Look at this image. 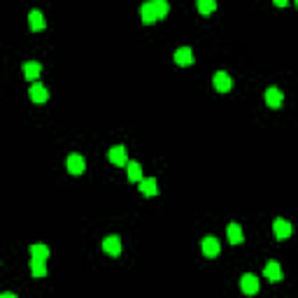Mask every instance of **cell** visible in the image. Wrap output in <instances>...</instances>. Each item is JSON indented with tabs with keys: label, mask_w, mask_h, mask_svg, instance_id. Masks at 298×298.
Here are the masks:
<instances>
[{
	"label": "cell",
	"mask_w": 298,
	"mask_h": 298,
	"mask_svg": "<svg viewBox=\"0 0 298 298\" xmlns=\"http://www.w3.org/2000/svg\"><path fill=\"white\" fill-rule=\"evenodd\" d=\"M28 26H31V31H33V33H40V31H44L47 21H44L42 12H40V10H33V12H31V14H28Z\"/></svg>",
	"instance_id": "cell-10"
},
{
	"label": "cell",
	"mask_w": 298,
	"mask_h": 298,
	"mask_svg": "<svg viewBox=\"0 0 298 298\" xmlns=\"http://www.w3.org/2000/svg\"><path fill=\"white\" fill-rule=\"evenodd\" d=\"M28 94H31V100H33V103H47V100H49V91H47L40 82H33V86H31Z\"/></svg>",
	"instance_id": "cell-11"
},
{
	"label": "cell",
	"mask_w": 298,
	"mask_h": 298,
	"mask_svg": "<svg viewBox=\"0 0 298 298\" xmlns=\"http://www.w3.org/2000/svg\"><path fill=\"white\" fill-rule=\"evenodd\" d=\"M152 7H154V12H156V17L159 19H166L168 12H170V7H168L166 0H152Z\"/></svg>",
	"instance_id": "cell-20"
},
{
	"label": "cell",
	"mask_w": 298,
	"mask_h": 298,
	"mask_svg": "<svg viewBox=\"0 0 298 298\" xmlns=\"http://www.w3.org/2000/svg\"><path fill=\"white\" fill-rule=\"evenodd\" d=\"M84 168H86L84 156H79V154H70V156H68V172H70V175H82Z\"/></svg>",
	"instance_id": "cell-7"
},
{
	"label": "cell",
	"mask_w": 298,
	"mask_h": 298,
	"mask_svg": "<svg viewBox=\"0 0 298 298\" xmlns=\"http://www.w3.org/2000/svg\"><path fill=\"white\" fill-rule=\"evenodd\" d=\"M140 17H142V23H156L159 21V17H156V12L154 7H152V3H144L142 7H140Z\"/></svg>",
	"instance_id": "cell-14"
},
{
	"label": "cell",
	"mask_w": 298,
	"mask_h": 298,
	"mask_svg": "<svg viewBox=\"0 0 298 298\" xmlns=\"http://www.w3.org/2000/svg\"><path fill=\"white\" fill-rule=\"evenodd\" d=\"M107 159L114 163V166H128V154H126V147H122V144H116V147L110 149V154H107Z\"/></svg>",
	"instance_id": "cell-6"
},
{
	"label": "cell",
	"mask_w": 298,
	"mask_h": 298,
	"mask_svg": "<svg viewBox=\"0 0 298 298\" xmlns=\"http://www.w3.org/2000/svg\"><path fill=\"white\" fill-rule=\"evenodd\" d=\"M40 72H42V66H40L38 61L23 63V77H26V79H31V82H38Z\"/></svg>",
	"instance_id": "cell-13"
},
{
	"label": "cell",
	"mask_w": 298,
	"mask_h": 298,
	"mask_svg": "<svg viewBox=\"0 0 298 298\" xmlns=\"http://www.w3.org/2000/svg\"><path fill=\"white\" fill-rule=\"evenodd\" d=\"M273 3H275L277 7H287L289 5V0H273Z\"/></svg>",
	"instance_id": "cell-22"
},
{
	"label": "cell",
	"mask_w": 298,
	"mask_h": 298,
	"mask_svg": "<svg viewBox=\"0 0 298 298\" xmlns=\"http://www.w3.org/2000/svg\"><path fill=\"white\" fill-rule=\"evenodd\" d=\"M240 289H243V293H247V296H254V293L259 291V277L252 275V273L243 275L240 277Z\"/></svg>",
	"instance_id": "cell-3"
},
{
	"label": "cell",
	"mask_w": 298,
	"mask_h": 298,
	"mask_svg": "<svg viewBox=\"0 0 298 298\" xmlns=\"http://www.w3.org/2000/svg\"><path fill=\"white\" fill-rule=\"evenodd\" d=\"M293 3H296V7H298V0H293Z\"/></svg>",
	"instance_id": "cell-23"
},
{
	"label": "cell",
	"mask_w": 298,
	"mask_h": 298,
	"mask_svg": "<svg viewBox=\"0 0 298 298\" xmlns=\"http://www.w3.org/2000/svg\"><path fill=\"white\" fill-rule=\"evenodd\" d=\"M226 235H228V243H231V245H240V243H243V228L237 226V224H228Z\"/></svg>",
	"instance_id": "cell-15"
},
{
	"label": "cell",
	"mask_w": 298,
	"mask_h": 298,
	"mask_svg": "<svg viewBox=\"0 0 298 298\" xmlns=\"http://www.w3.org/2000/svg\"><path fill=\"white\" fill-rule=\"evenodd\" d=\"M103 249H105V254H110V256H119L122 254V237L107 235L105 240H103Z\"/></svg>",
	"instance_id": "cell-5"
},
{
	"label": "cell",
	"mask_w": 298,
	"mask_h": 298,
	"mask_svg": "<svg viewBox=\"0 0 298 298\" xmlns=\"http://www.w3.org/2000/svg\"><path fill=\"white\" fill-rule=\"evenodd\" d=\"M282 103H284V94L277 86H271L265 91V105L268 107H280Z\"/></svg>",
	"instance_id": "cell-9"
},
{
	"label": "cell",
	"mask_w": 298,
	"mask_h": 298,
	"mask_svg": "<svg viewBox=\"0 0 298 298\" xmlns=\"http://www.w3.org/2000/svg\"><path fill=\"white\" fill-rule=\"evenodd\" d=\"M128 180L135 182V184L142 180V168H140L138 161H131V163H128Z\"/></svg>",
	"instance_id": "cell-18"
},
{
	"label": "cell",
	"mask_w": 298,
	"mask_h": 298,
	"mask_svg": "<svg viewBox=\"0 0 298 298\" xmlns=\"http://www.w3.org/2000/svg\"><path fill=\"white\" fill-rule=\"evenodd\" d=\"M196 7H198L200 14H212V12L217 10V0H196Z\"/></svg>",
	"instance_id": "cell-19"
},
{
	"label": "cell",
	"mask_w": 298,
	"mask_h": 298,
	"mask_svg": "<svg viewBox=\"0 0 298 298\" xmlns=\"http://www.w3.org/2000/svg\"><path fill=\"white\" fill-rule=\"evenodd\" d=\"M31 256H33V259H40V261H47L49 259V247L42 243L31 245Z\"/></svg>",
	"instance_id": "cell-17"
},
{
	"label": "cell",
	"mask_w": 298,
	"mask_h": 298,
	"mask_svg": "<svg viewBox=\"0 0 298 298\" xmlns=\"http://www.w3.org/2000/svg\"><path fill=\"white\" fill-rule=\"evenodd\" d=\"M200 247H203V254L207 256V259H215V256H219V252H221V243L217 240L215 235L203 237V243H200Z\"/></svg>",
	"instance_id": "cell-2"
},
{
	"label": "cell",
	"mask_w": 298,
	"mask_h": 298,
	"mask_svg": "<svg viewBox=\"0 0 298 298\" xmlns=\"http://www.w3.org/2000/svg\"><path fill=\"white\" fill-rule=\"evenodd\" d=\"M31 273H33L35 280H38V277H44V275H47V265H44V261H40V259H33V261H31Z\"/></svg>",
	"instance_id": "cell-21"
},
{
	"label": "cell",
	"mask_w": 298,
	"mask_h": 298,
	"mask_svg": "<svg viewBox=\"0 0 298 298\" xmlns=\"http://www.w3.org/2000/svg\"><path fill=\"white\" fill-rule=\"evenodd\" d=\"M212 84H215V88L219 91V94H228V91H231V86H233V79H231V75H228V72L219 70V72H215Z\"/></svg>",
	"instance_id": "cell-1"
},
{
	"label": "cell",
	"mask_w": 298,
	"mask_h": 298,
	"mask_svg": "<svg viewBox=\"0 0 298 298\" xmlns=\"http://www.w3.org/2000/svg\"><path fill=\"white\" fill-rule=\"evenodd\" d=\"M273 233H275L277 240H284V237L291 235V224L287 219H275L273 221Z\"/></svg>",
	"instance_id": "cell-8"
},
{
	"label": "cell",
	"mask_w": 298,
	"mask_h": 298,
	"mask_svg": "<svg viewBox=\"0 0 298 298\" xmlns=\"http://www.w3.org/2000/svg\"><path fill=\"white\" fill-rule=\"evenodd\" d=\"M140 191L144 193V196H156L159 193V187H156V180L154 177H149V180H140Z\"/></svg>",
	"instance_id": "cell-16"
},
{
	"label": "cell",
	"mask_w": 298,
	"mask_h": 298,
	"mask_svg": "<svg viewBox=\"0 0 298 298\" xmlns=\"http://www.w3.org/2000/svg\"><path fill=\"white\" fill-rule=\"evenodd\" d=\"M263 275H265V280L268 282H282L284 280V273H282V268H280L277 261H268V263H265Z\"/></svg>",
	"instance_id": "cell-4"
},
{
	"label": "cell",
	"mask_w": 298,
	"mask_h": 298,
	"mask_svg": "<svg viewBox=\"0 0 298 298\" xmlns=\"http://www.w3.org/2000/svg\"><path fill=\"white\" fill-rule=\"evenodd\" d=\"M175 63L177 66H182V68L191 66L193 63V51L189 49V47H180V49L175 51Z\"/></svg>",
	"instance_id": "cell-12"
}]
</instances>
